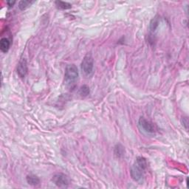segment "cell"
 <instances>
[{
	"mask_svg": "<svg viewBox=\"0 0 189 189\" xmlns=\"http://www.w3.org/2000/svg\"><path fill=\"white\" fill-rule=\"evenodd\" d=\"M146 160L143 157H138L137 158L135 163L132 165L131 168V177L134 181L140 182L143 180L144 175V171L147 168Z\"/></svg>",
	"mask_w": 189,
	"mask_h": 189,
	"instance_id": "obj_1",
	"label": "cell"
},
{
	"mask_svg": "<svg viewBox=\"0 0 189 189\" xmlns=\"http://www.w3.org/2000/svg\"><path fill=\"white\" fill-rule=\"evenodd\" d=\"M66 81L68 83H73L76 81L78 78V70L75 64H69L66 66L64 73Z\"/></svg>",
	"mask_w": 189,
	"mask_h": 189,
	"instance_id": "obj_2",
	"label": "cell"
},
{
	"mask_svg": "<svg viewBox=\"0 0 189 189\" xmlns=\"http://www.w3.org/2000/svg\"><path fill=\"white\" fill-rule=\"evenodd\" d=\"M94 67V61L90 54H88L83 59L81 62V70L86 75H89L93 73Z\"/></svg>",
	"mask_w": 189,
	"mask_h": 189,
	"instance_id": "obj_3",
	"label": "cell"
},
{
	"mask_svg": "<svg viewBox=\"0 0 189 189\" xmlns=\"http://www.w3.org/2000/svg\"><path fill=\"white\" fill-rule=\"evenodd\" d=\"M52 182L59 188H66L70 183L69 177L62 173L55 174L52 178Z\"/></svg>",
	"mask_w": 189,
	"mask_h": 189,
	"instance_id": "obj_4",
	"label": "cell"
},
{
	"mask_svg": "<svg viewBox=\"0 0 189 189\" xmlns=\"http://www.w3.org/2000/svg\"><path fill=\"white\" fill-rule=\"evenodd\" d=\"M138 123H139L140 127L143 129V131H145L147 133H154L155 132V127L152 123H151L150 121L147 120L146 118H140L139 121H138Z\"/></svg>",
	"mask_w": 189,
	"mask_h": 189,
	"instance_id": "obj_5",
	"label": "cell"
},
{
	"mask_svg": "<svg viewBox=\"0 0 189 189\" xmlns=\"http://www.w3.org/2000/svg\"><path fill=\"white\" fill-rule=\"evenodd\" d=\"M17 73L20 78H25L28 73V64L25 59H22L19 62L17 66Z\"/></svg>",
	"mask_w": 189,
	"mask_h": 189,
	"instance_id": "obj_6",
	"label": "cell"
},
{
	"mask_svg": "<svg viewBox=\"0 0 189 189\" xmlns=\"http://www.w3.org/2000/svg\"><path fill=\"white\" fill-rule=\"evenodd\" d=\"M10 41L7 38H2L0 41V49L3 53H7L10 48Z\"/></svg>",
	"mask_w": 189,
	"mask_h": 189,
	"instance_id": "obj_7",
	"label": "cell"
},
{
	"mask_svg": "<svg viewBox=\"0 0 189 189\" xmlns=\"http://www.w3.org/2000/svg\"><path fill=\"white\" fill-rule=\"evenodd\" d=\"M27 182L29 185L36 186L40 183V180L36 175H28L27 177Z\"/></svg>",
	"mask_w": 189,
	"mask_h": 189,
	"instance_id": "obj_8",
	"label": "cell"
},
{
	"mask_svg": "<svg viewBox=\"0 0 189 189\" xmlns=\"http://www.w3.org/2000/svg\"><path fill=\"white\" fill-rule=\"evenodd\" d=\"M55 5L58 8L62 9V10H68L72 8V5L70 3L62 1H55Z\"/></svg>",
	"mask_w": 189,
	"mask_h": 189,
	"instance_id": "obj_9",
	"label": "cell"
},
{
	"mask_svg": "<svg viewBox=\"0 0 189 189\" xmlns=\"http://www.w3.org/2000/svg\"><path fill=\"white\" fill-rule=\"evenodd\" d=\"M124 152H125V150H124L123 146L120 144H118L115 147V154L117 156V157H122L124 155Z\"/></svg>",
	"mask_w": 189,
	"mask_h": 189,
	"instance_id": "obj_10",
	"label": "cell"
},
{
	"mask_svg": "<svg viewBox=\"0 0 189 189\" xmlns=\"http://www.w3.org/2000/svg\"><path fill=\"white\" fill-rule=\"evenodd\" d=\"M34 2L33 1H28V0H24V1L19 2V8L21 10H24L25 9H27L28 7H30Z\"/></svg>",
	"mask_w": 189,
	"mask_h": 189,
	"instance_id": "obj_11",
	"label": "cell"
},
{
	"mask_svg": "<svg viewBox=\"0 0 189 189\" xmlns=\"http://www.w3.org/2000/svg\"><path fill=\"white\" fill-rule=\"evenodd\" d=\"M158 25H159V19L157 17H154V19L151 21L150 23V30L152 32H154L156 30V29L157 28Z\"/></svg>",
	"mask_w": 189,
	"mask_h": 189,
	"instance_id": "obj_12",
	"label": "cell"
},
{
	"mask_svg": "<svg viewBox=\"0 0 189 189\" xmlns=\"http://www.w3.org/2000/svg\"><path fill=\"white\" fill-rule=\"evenodd\" d=\"M79 93L82 96H86L89 94V86L86 85H83L80 88V90H79Z\"/></svg>",
	"mask_w": 189,
	"mask_h": 189,
	"instance_id": "obj_13",
	"label": "cell"
},
{
	"mask_svg": "<svg viewBox=\"0 0 189 189\" xmlns=\"http://www.w3.org/2000/svg\"><path fill=\"white\" fill-rule=\"evenodd\" d=\"M182 123H183V127H185V129L186 130H188V118H186V117H184V118H183V119H182Z\"/></svg>",
	"mask_w": 189,
	"mask_h": 189,
	"instance_id": "obj_14",
	"label": "cell"
},
{
	"mask_svg": "<svg viewBox=\"0 0 189 189\" xmlns=\"http://www.w3.org/2000/svg\"><path fill=\"white\" fill-rule=\"evenodd\" d=\"M7 3H8V6L10 7V8H11V7H13V5L15 4L16 3V2L15 1H8L7 2Z\"/></svg>",
	"mask_w": 189,
	"mask_h": 189,
	"instance_id": "obj_15",
	"label": "cell"
}]
</instances>
